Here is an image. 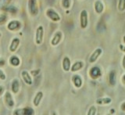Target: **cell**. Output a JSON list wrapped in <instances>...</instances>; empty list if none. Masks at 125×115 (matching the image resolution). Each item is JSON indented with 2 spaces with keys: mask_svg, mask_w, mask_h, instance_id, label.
Instances as JSON below:
<instances>
[{
  "mask_svg": "<svg viewBox=\"0 0 125 115\" xmlns=\"http://www.w3.org/2000/svg\"><path fill=\"white\" fill-rule=\"evenodd\" d=\"M0 79H1L2 81H5L6 79V75L4 73L3 70H2L1 68H0Z\"/></svg>",
  "mask_w": 125,
  "mask_h": 115,
  "instance_id": "cell-26",
  "label": "cell"
},
{
  "mask_svg": "<svg viewBox=\"0 0 125 115\" xmlns=\"http://www.w3.org/2000/svg\"><path fill=\"white\" fill-rule=\"evenodd\" d=\"M21 78L26 85H31L33 84V79L31 78V75L27 70H23L21 71Z\"/></svg>",
  "mask_w": 125,
  "mask_h": 115,
  "instance_id": "cell-9",
  "label": "cell"
},
{
  "mask_svg": "<svg viewBox=\"0 0 125 115\" xmlns=\"http://www.w3.org/2000/svg\"><path fill=\"white\" fill-rule=\"evenodd\" d=\"M123 41H124V43L125 45V35H124V37H123Z\"/></svg>",
  "mask_w": 125,
  "mask_h": 115,
  "instance_id": "cell-34",
  "label": "cell"
},
{
  "mask_svg": "<svg viewBox=\"0 0 125 115\" xmlns=\"http://www.w3.org/2000/svg\"><path fill=\"white\" fill-rule=\"evenodd\" d=\"M120 49L122 50V51H124V52L125 53V46H124V45H122V44H120Z\"/></svg>",
  "mask_w": 125,
  "mask_h": 115,
  "instance_id": "cell-31",
  "label": "cell"
},
{
  "mask_svg": "<svg viewBox=\"0 0 125 115\" xmlns=\"http://www.w3.org/2000/svg\"><path fill=\"white\" fill-rule=\"evenodd\" d=\"M109 82L112 86H114L116 82V73L115 70H111L109 74Z\"/></svg>",
  "mask_w": 125,
  "mask_h": 115,
  "instance_id": "cell-21",
  "label": "cell"
},
{
  "mask_svg": "<svg viewBox=\"0 0 125 115\" xmlns=\"http://www.w3.org/2000/svg\"><path fill=\"white\" fill-rule=\"evenodd\" d=\"M7 20V16L4 13H0V24H2L4 22H6Z\"/></svg>",
  "mask_w": 125,
  "mask_h": 115,
  "instance_id": "cell-25",
  "label": "cell"
},
{
  "mask_svg": "<svg viewBox=\"0 0 125 115\" xmlns=\"http://www.w3.org/2000/svg\"><path fill=\"white\" fill-rule=\"evenodd\" d=\"M21 28V23L17 20H12L7 23V29L10 31H16Z\"/></svg>",
  "mask_w": 125,
  "mask_h": 115,
  "instance_id": "cell-6",
  "label": "cell"
},
{
  "mask_svg": "<svg viewBox=\"0 0 125 115\" xmlns=\"http://www.w3.org/2000/svg\"><path fill=\"white\" fill-rule=\"evenodd\" d=\"M89 76L92 79H97L102 76V70L98 66L92 67L89 71Z\"/></svg>",
  "mask_w": 125,
  "mask_h": 115,
  "instance_id": "cell-8",
  "label": "cell"
},
{
  "mask_svg": "<svg viewBox=\"0 0 125 115\" xmlns=\"http://www.w3.org/2000/svg\"><path fill=\"white\" fill-rule=\"evenodd\" d=\"M45 15L47 16V17L50 19L51 21L53 22H59L61 20L60 15L59 14V13L55 10L52 8H49L45 11Z\"/></svg>",
  "mask_w": 125,
  "mask_h": 115,
  "instance_id": "cell-2",
  "label": "cell"
},
{
  "mask_svg": "<svg viewBox=\"0 0 125 115\" xmlns=\"http://www.w3.org/2000/svg\"><path fill=\"white\" fill-rule=\"evenodd\" d=\"M96 112H97L96 107L95 106H92L89 107V109L88 110V113H87V115H95Z\"/></svg>",
  "mask_w": 125,
  "mask_h": 115,
  "instance_id": "cell-24",
  "label": "cell"
},
{
  "mask_svg": "<svg viewBox=\"0 0 125 115\" xmlns=\"http://www.w3.org/2000/svg\"><path fill=\"white\" fill-rule=\"evenodd\" d=\"M43 38H44V27L42 25H39L35 31V43H36V45H41L43 42Z\"/></svg>",
  "mask_w": 125,
  "mask_h": 115,
  "instance_id": "cell-5",
  "label": "cell"
},
{
  "mask_svg": "<svg viewBox=\"0 0 125 115\" xmlns=\"http://www.w3.org/2000/svg\"><path fill=\"white\" fill-rule=\"evenodd\" d=\"M20 43H21V39L19 38H17L15 37L12 39V41L10 42V47H9V49L11 53H14L17 51V49H18L19 47V45Z\"/></svg>",
  "mask_w": 125,
  "mask_h": 115,
  "instance_id": "cell-12",
  "label": "cell"
},
{
  "mask_svg": "<svg viewBox=\"0 0 125 115\" xmlns=\"http://www.w3.org/2000/svg\"><path fill=\"white\" fill-rule=\"evenodd\" d=\"M95 102L98 105H100V106L109 105L111 104L112 99L110 97H101V98L97 99Z\"/></svg>",
  "mask_w": 125,
  "mask_h": 115,
  "instance_id": "cell-17",
  "label": "cell"
},
{
  "mask_svg": "<svg viewBox=\"0 0 125 115\" xmlns=\"http://www.w3.org/2000/svg\"><path fill=\"white\" fill-rule=\"evenodd\" d=\"M4 92H5V87L3 85H0V96H2Z\"/></svg>",
  "mask_w": 125,
  "mask_h": 115,
  "instance_id": "cell-27",
  "label": "cell"
},
{
  "mask_svg": "<svg viewBox=\"0 0 125 115\" xmlns=\"http://www.w3.org/2000/svg\"><path fill=\"white\" fill-rule=\"evenodd\" d=\"M34 110L30 106H26L23 108H17L14 110L13 115H34Z\"/></svg>",
  "mask_w": 125,
  "mask_h": 115,
  "instance_id": "cell-4",
  "label": "cell"
},
{
  "mask_svg": "<svg viewBox=\"0 0 125 115\" xmlns=\"http://www.w3.org/2000/svg\"><path fill=\"white\" fill-rule=\"evenodd\" d=\"M27 9L29 13L32 17H36L39 13L38 2L37 0H28L27 2Z\"/></svg>",
  "mask_w": 125,
  "mask_h": 115,
  "instance_id": "cell-1",
  "label": "cell"
},
{
  "mask_svg": "<svg viewBox=\"0 0 125 115\" xmlns=\"http://www.w3.org/2000/svg\"><path fill=\"white\" fill-rule=\"evenodd\" d=\"M40 73V70H32V72H31V74L33 75V76H36L37 74H38Z\"/></svg>",
  "mask_w": 125,
  "mask_h": 115,
  "instance_id": "cell-29",
  "label": "cell"
},
{
  "mask_svg": "<svg viewBox=\"0 0 125 115\" xmlns=\"http://www.w3.org/2000/svg\"><path fill=\"white\" fill-rule=\"evenodd\" d=\"M88 24V13L86 10H82L80 13V26L82 29H84Z\"/></svg>",
  "mask_w": 125,
  "mask_h": 115,
  "instance_id": "cell-3",
  "label": "cell"
},
{
  "mask_svg": "<svg viewBox=\"0 0 125 115\" xmlns=\"http://www.w3.org/2000/svg\"><path fill=\"white\" fill-rule=\"evenodd\" d=\"M120 110H122L123 112H125V101L121 104V105H120Z\"/></svg>",
  "mask_w": 125,
  "mask_h": 115,
  "instance_id": "cell-28",
  "label": "cell"
},
{
  "mask_svg": "<svg viewBox=\"0 0 125 115\" xmlns=\"http://www.w3.org/2000/svg\"><path fill=\"white\" fill-rule=\"evenodd\" d=\"M117 9L120 12H124L125 10V0H118Z\"/></svg>",
  "mask_w": 125,
  "mask_h": 115,
  "instance_id": "cell-23",
  "label": "cell"
},
{
  "mask_svg": "<svg viewBox=\"0 0 125 115\" xmlns=\"http://www.w3.org/2000/svg\"><path fill=\"white\" fill-rule=\"evenodd\" d=\"M43 98V92L42 91H38V92L35 94V96H34V99H33V104L34 106H38L40 105V103L42 100Z\"/></svg>",
  "mask_w": 125,
  "mask_h": 115,
  "instance_id": "cell-18",
  "label": "cell"
},
{
  "mask_svg": "<svg viewBox=\"0 0 125 115\" xmlns=\"http://www.w3.org/2000/svg\"><path fill=\"white\" fill-rule=\"evenodd\" d=\"M9 62L10 64L13 67H18L21 64V59H20V58L17 56H16V55H13V56L10 57Z\"/></svg>",
  "mask_w": 125,
  "mask_h": 115,
  "instance_id": "cell-20",
  "label": "cell"
},
{
  "mask_svg": "<svg viewBox=\"0 0 125 115\" xmlns=\"http://www.w3.org/2000/svg\"><path fill=\"white\" fill-rule=\"evenodd\" d=\"M72 0H62L61 1V5L62 8H64L66 10H68L71 6Z\"/></svg>",
  "mask_w": 125,
  "mask_h": 115,
  "instance_id": "cell-22",
  "label": "cell"
},
{
  "mask_svg": "<svg viewBox=\"0 0 125 115\" xmlns=\"http://www.w3.org/2000/svg\"><path fill=\"white\" fill-rule=\"evenodd\" d=\"M84 67V62L83 61H76L73 65H71V68H70V71L71 72H77V71L81 70Z\"/></svg>",
  "mask_w": 125,
  "mask_h": 115,
  "instance_id": "cell-19",
  "label": "cell"
},
{
  "mask_svg": "<svg viewBox=\"0 0 125 115\" xmlns=\"http://www.w3.org/2000/svg\"><path fill=\"white\" fill-rule=\"evenodd\" d=\"M62 33L61 32V31H56V32L54 34L52 40H51V45H52V46H58L62 40Z\"/></svg>",
  "mask_w": 125,
  "mask_h": 115,
  "instance_id": "cell-11",
  "label": "cell"
},
{
  "mask_svg": "<svg viewBox=\"0 0 125 115\" xmlns=\"http://www.w3.org/2000/svg\"><path fill=\"white\" fill-rule=\"evenodd\" d=\"M5 65V61L4 60H0V67H2Z\"/></svg>",
  "mask_w": 125,
  "mask_h": 115,
  "instance_id": "cell-32",
  "label": "cell"
},
{
  "mask_svg": "<svg viewBox=\"0 0 125 115\" xmlns=\"http://www.w3.org/2000/svg\"><path fill=\"white\" fill-rule=\"evenodd\" d=\"M2 37V33H1V31H0V38Z\"/></svg>",
  "mask_w": 125,
  "mask_h": 115,
  "instance_id": "cell-35",
  "label": "cell"
},
{
  "mask_svg": "<svg viewBox=\"0 0 125 115\" xmlns=\"http://www.w3.org/2000/svg\"><path fill=\"white\" fill-rule=\"evenodd\" d=\"M62 70L66 72H68L70 70L71 68V61H70V59L68 57H64L62 59Z\"/></svg>",
  "mask_w": 125,
  "mask_h": 115,
  "instance_id": "cell-13",
  "label": "cell"
},
{
  "mask_svg": "<svg viewBox=\"0 0 125 115\" xmlns=\"http://www.w3.org/2000/svg\"><path fill=\"white\" fill-rule=\"evenodd\" d=\"M122 81H123L124 84H125V74L122 76Z\"/></svg>",
  "mask_w": 125,
  "mask_h": 115,
  "instance_id": "cell-33",
  "label": "cell"
},
{
  "mask_svg": "<svg viewBox=\"0 0 125 115\" xmlns=\"http://www.w3.org/2000/svg\"><path fill=\"white\" fill-rule=\"evenodd\" d=\"M103 53V49L101 48H97L94 50V52L91 54V56L89 57V63H94L95 62H96V60L98 59L101 54Z\"/></svg>",
  "mask_w": 125,
  "mask_h": 115,
  "instance_id": "cell-10",
  "label": "cell"
},
{
  "mask_svg": "<svg viewBox=\"0 0 125 115\" xmlns=\"http://www.w3.org/2000/svg\"><path fill=\"white\" fill-rule=\"evenodd\" d=\"M20 87H21V84H20V81L18 78H14L13 81H12V84H11V89L12 92L14 94L18 93L20 91Z\"/></svg>",
  "mask_w": 125,
  "mask_h": 115,
  "instance_id": "cell-16",
  "label": "cell"
},
{
  "mask_svg": "<svg viewBox=\"0 0 125 115\" xmlns=\"http://www.w3.org/2000/svg\"><path fill=\"white\" fill-rule=\"evenodd\" d=\"M104 4L101 0H96L94 3V9H95V13L98 14H101L104 11Z\"/></svg>",
  "mask_w": 125,
  "mask_h": 115,
  "instance_id": "cell-14",
  "label": "cell"
},
{
  "mask_svg": "<svg viewBox=\"0 0 125 115\" xmlns=\"http://www.w3.org/2000/svg\"><path fill=\"white\" fill-rule=\"evenodd\" d=\"M122 66H123V68L125 70V54L124 55V57H123V59H122Z\"/></svg>",
  "mask_w": 125,
  "mask_h": 115,
  "instance_id": "cell-30",
  "label": "cell"
},
{
  "mask_svg": "<svg viewBox=\"0 0 125 115\" xmlns=\"http://www.w3.org/2000/svg\"><path fill=\"white\" fill-rule=\"evenodd\" d=\"M72 82L73 85L76 87L77 89H80L82 86L83 84V81H82V78L79 74H74L72 77Z\"/></svg>",
  "mask_w": 125,
  "mask_h": 115,
  "instance_id": "cell-15",
  "label": "cell"
},
{
  "mask_svg": "<svg viewBox=\"0 0 125 115\" xmlns=\"http://www.w3.org/2000/svg\"><path fill=\"white\" fill-rule=\"evenodd\" d=\"M4 101L6 103V105L7 106V107H9L10 109H13L14 107L15 103L13 100V98L12 94L10 92H6L5 95H4Z\"/></svg>",
  "mask_w": 125,
  "mask_h": 115,
  "instance_id": "cell-7",
  "label": "cell"
}]
</instances>
